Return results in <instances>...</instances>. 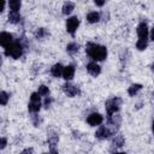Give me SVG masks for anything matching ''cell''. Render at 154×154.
I'll return each instance as SVG.
<instances>
[{
    "label": "cell",
    "mask_w": 154,
    "mask_h": 154,
    "mask_svg": "<svg viewBox=\"0 0 154 154\" xmlns=\"http://www.w3.org/2000/svg\"><path fill=\"white\" fill-rule=\"evenodd\" d=\"M49 103H51V100H49V99H46V101H45V106H46V107H48V106H49Z\"/></svg>",
    "instance_id": "obj_29"
},
{
    "label": "cell",
    "mask_w": 154,
    "mask_h": 154,
    "mask_svg": "<svg viewBox=\"0 0 154 154\" xmlns=\"http://www.w3.org/2000/svg\"><path fill=\"white\" fill-rule=\"evenodd\" d=\"M11 43H12V35L10 32H6V31L0 32V45L4 47H7Z\"/></svg>",
    "instance_id": "obj_10"
},
{
    "label": "cell",
    "mask_w": 154,
    "mask_h": 154,
    "mask_svg": "<svg viewBox=\"0 0 154 154\" xmlns=\"http://www.w3.org/2000/svg\"><path fill=\"white\" fill-rule=\"evenodd\" d=\"M61 76H63L66 81L72 79L73 76H75V67H73L72 65H67V66H65L64 70H63V75H61Z\"/></svg>",
    "instance_id": "obj_11"
},
{
    "label": "cell",
    "mask_w": 154,
    "mask_h": 154,
    "mask_svg": "<svg viewBox=\"0 0 154 154\" xmlns=\"http://www.w3.org/2000/svg\"><path fill=\"white\" fill-rule=\"evenodd\" d=\"M37 94H38L40 96H47V95L49 94L48 87H46V85H40V87H38V90H37Z\"/></svg>",
    "instance_id": "obj_22"
},
{
    "label": "cell",
    "mask_w": 154,
    "mask_h": 154,
    "mask_svg": "<svg viewBox=\"0 0 154 154\" xmlns=\"http://www.w3.org/2000/svg\"><path fill=\"white\" fill-rule=\"evenodd\" d=\"M141 89H142V85H141V84H132V85L129 88L128 93H129V95H130V96H135V95H136Z\"/></svg>",
    "instance_id": "obj_17"
},
{
    "label": "cell",
    "mask_w": 154,
    "mask_h": 154,
    "mask_svg": "<svg viewBox=\"0 0 154 154\" xmlns=\"http://www.w3.org/2000/svg\"><path fill=\"white\" fill-rule=\"evenodd\" d=\"M6 144H7V140L4 138V137H0V150L4 149L6 147Z\"/></svg>",
    "instance_id": "obj_26"
},
{
    "label": "cell",
    "mask_w": 154,
    "mask_h": 154,
    "mask_svg": "<svg viewBox=\"0 0 154 154\" xmlns=\"http://www.w3.org/2000/svg\"><path fill=\"white\" fill-rule=\"evenodd\" d=\"M78 25H79V19L77 17L73 16V17L67 18V20H66V30H67V32L75 34V31L78 28Z\"/></svg>",
    "instance_id": "obj_5"
},
{
    "label": "cell",
    "mask_w": 154,
    "mask_h": 154,
    "mask_svg": "<svg viewBox=\"0 0 154 154\" xmlns=\"http://www.w3.org/2000/svg\"><path fill=\"white\" fill-rule=\"evenodd\" d=\"M8 20L11 22V23H18L19 20H20V14H19V12L18 11H11L10 13H8Z\"/></svg>",
    "instance_id": "obj_14"
},
{
    "label": "cell",
    "mask_w": 154,
    "mask_h": 154,
    "mask_svg": "<svg viewBox=\"0 0 154 154\" xmlns=\"http://www.w3.org/2000/svg\"><path fill=\"white\" fill-rule=\"evenodd\" d=\"M45 154H47V153H45Z\"/></svg>",
    "instance_id": "obj_34"
},
{
    "label": "cell",
    "mask_w": 154,
    "mask_h": 154,
    "mask_svg": "<svg viewBox=\"0 0 154 154\" xmlns=\"http://www.w3.org/2000/svg\"><path fill=\"white\" fill-rule=\"evenodd\" d=\"M48 142L52 146V148H54V146L58 143V136L57 135H51L49 138H48Z\"/></svg>",
    "instance_id": "obj_24"
},
{
    "label": "cell",
    "mask_w": 154,
    "mask_h": 154,
    "mask_svg": "<svg viewBox=\"0 0 154 154\" xmlns=\"http://www.w3.org/2000/svg\"><path fill=\"white\" fill-rule=\"evenodd\" d=\"M95 4H96L97 6H102V5L105 4V1H95Z\"/></svg>",
    "instance_id": "obj_30"
},
{
    "label": "cell",
    "mask_w": 154,
    "mask_h": 154,
    "mask_svg": "<svg viewBox=\"0 0 154 154\" xmlns=\"http://www.w3.org/2000/svg\"><path fill=\"white\" fill-rule=\"evenodd\" d=\"M20 154H32V149H31V148H26V149H24Z\"/></svg>",
    "instance_id": "obj_27"
},
{
    "label": "cell",
    "mask_w": 154,
    "mask_h": 154,
    "mask_svg": "<svg viewBox=\"0 0 154 154\" xmlns=\"http://www.w3.org/2000/svg\"><path fill=\"white\" fill-rule=\"evenodd\" d=\"M124 144V137L123 136H116L114 138H113V141H112V146L113 147H122Z\"/></svg>",
    "instance_id": "obj_19"
},
{
    "label": "cell",
    "mask_w": 154,
    "mask_h": 154,
    "mask_svg": "<svg viewBox=\"0 0 154 154\" xmlns=\"http://www.w3.org/2000/svg\"><path fill=\"white\" fill-rule=\"evenodd\" d=\"M87 70L91 76H97L101 72V67L96 64V63H89L87 65Z\"/></svg>",
    "instance_id": "obj_12"
},
{
    "label": "cell",
    "mask_w": 154,
    "mask_h": 154,
    "mask_svg": "<svg viewBox=\"0 0 154 154\" xmlns=\"http://www.w3.org/2000/svg\"><path fill=\"white\" fill-rule=\"evenodd\" d=\"M29 111L30 112H38L40 107H41V100H40V95L37 93H32L30 96V103H29Z\"/></svg>",
    "instance_id": "obj_4"
},
{
    "label": "cell",
    "mask_w": 154,
    "mask_h": 154,
    "mask_svg": "<svg viewBox=\"0 0 154 154\" xmlns=\"http://www.w3.org/2000/svg\"><path fill=\"white\" fill-rule=\"evenodd\" d=\"M137 35L140 37V40H147L148 38V25L147 23L142 22L138 24L137 26Z\"/></svg>",
    "instance_id": "obj_6"
},
{
    "label": "cell",
    "mask_w": 154,
    "mask_h": 154,
    "mask_svg": "<svg viewBox=\"0 0 154 154\" xmlns=\"http://www.w3.org/2000/svg\"><path fill=\"white\" fill-rule=\"evenodd\" d=\"M22 53H23V48H22V45H20L19 42H12V43H11L10 46H7L6 49H5V54L12 57L13 59L20 58Z\"/></svg>",
    "instance_id": "obj_2"
},
{
    "label": "cell",
    "mask_w": 154,
    "mask_h": 154,
    "mask_svg": "<svg viewBox=\"0 0 154 154\" xmlns=\"http://www.w3.org/2000/svg\"><path fill=\"white\" fill-rule=\"evenodd\" d=\"M64 91H65V94H66L67 96H70V97H73V96H76V95L79 94V89H78L76 85H72V84H70V83H66V84L64 85Z\"/></svg>",
    "instance_id": "obj_8"
},
{
    "label": "cell",
    "mask_w": 154,
    "mask_h": 154,
    "mask_svg": "<svg viewBox=\"0 0 154 154\" xmlns=\"http://www.w3.org/2000/svg\"><path fill=\"white\" fill-rule=\"evenodd\" d=\"M8 102V94L6 91H0V105H6Z\"/></svg>",
    "instance_id": "obj_23"
},
{
    "label": "cell",
    "mask_w": 154,
    "mask_h": 154,
    "mask_svg": "<svg viewBox=\"0 0 154 154\" xmlns=\"http://www.w3.org/2000/svg\"><path fill=\"white\" fill-rule=\"evenodd\" d=\"M73 8H75V4L73 2H65L64 6H63V13L64 14H70Z\"/></svg>",
    "instance_id": "obj_18"
},
{
    "label": "cell",
    "mask_w": 154,
    "mask_h": 154,
    "mask_svg": "<svg viewBox=\"0 0 154 154\" xmlns=\"http://www.w3.org/2000/svg\"><path fill=\"white\" fill-rule=\"evenodd\" d=\"M46 34H47V32H46V30H45L43 28H41V29H38V30L36 31V34H35V35H36V37L41 38V37H43Z\"/></svg>",
    "instance_id": "obj_25"
},
{
    "label": "cell",
    "mask_w": 154,
    "mask_h": 154,
    "mask_svg": "<svg viewBox=\"0 0 154 154\" xmlns=\"http://www.w3.org/2000/svg\"><path fill=\"white\" fill-rule=\"evenodd\" d=\"M49 154H58V152H57L54 148H51V152H49Z\"/></svg>",
    "instance_id": "obj_31"
},
{
    "label": "cell",
    "mask_w": 154,
    "mask_h": 154,
    "mask_svg": "<svg viewBox=\"0 0 154 154\" xmlns=\"http://www.w3.org/2000/svg\"><path fill=\"white\" fill-rule=\"evenodd\" d=\"M78 49H79V46H78L77 43H75V42H71V43H69V45L66 46V51H67V53H70V54L77 53Z\"/></svg>",
    "instance_id": "obj_16"
},
{
    "label": "cell",
    "mask_w": 154,
    "mask_h": 154,
    "mask_svg": "<svg viewBox=\"0 0 154 154\" xmlns=\"http://www.w3.org/2000/svg\"><path fill=\"white\" fill-rule=\"evenodd\" d=\"M113 154H125V153H113Z\"/></svg>",
    "instance_id": "obj_33"
},
{
    "label": "cell",
    "mask_w": 154,
    "mask_h": 154,
    "mask_svg": "<svg viewBox=\"0 0 154 154\" xmlns=\"http://www.w3.org/2000/svg\"><path fill=\"white\" fill-rule=\"evenodd\" d=\"M85 52L94 60H103L107 57V48L105 46L96 45V43H93V42L87 43Z\"/></svg>",
    "instance_id": "obj_1"
},
{
    "label": "cell",
    "mask_w": 154,
    "mask_h": 154,
    "mask_svg": "<svg viewBox=\"0 0 154 154\" xmlns=\"http://www.w3.org/2000/svg\"><path fill=\"white\" fill-rule=\"evenodd\" d=\"M87 19H88L89 23H96L100 19V14L97 12H89L88 16H87Z\"/></svg>",
    "instance_id": "obj_15"
},
{
    "label": "cell",
    "mask_w": 154,
    "mask_h": 154,
    "mask_svg": "<svg viewBox=\"0 0 154 154\" xmlns=\"http://www.w3.org/2000/svg\"><path fill=\"white\" fill-rule=\"evenodd\" d=\"M63 70H64V66L61 64H55L52 67V75L58 78V77H60L63 75Z\"/></svg>",
    "instance_id": "obj_13"
},
{
    "label": "cell",
    "mask_w": 154,
    "mask_h": 154,
    "mask_svg": "<svg viewBox=\"0 0 154 154\" xmlns=\"http://www.w3.org/2000/svg\"><path fill=\"white\" fill-rule=\"evenodd\" d=\"M4 7H5V1L0 0V12H2V11H4Z\"/></svg>",
    "instance_id": "obj_28"
},
{
    "label": "cell",
    "mask_w": 154,
    "mask_h": 154,
    "mask_svg": "<svg viewBox=\"0 0 154 154\" xmlns=\"http://www.w3.org/2000/svg\"><path fill=\"white\" fill-rule=\"evenodd\" d=\"M102 116L101 114H99V113H91L88 118H87V122H88V124L89 125H91V126H96V125H100L101 123H102Z\"/></svg>",
    "instance_id": "obj_7"
},
{
    "label": "cell",
    "mask_w": 154,
    "mask_h": 154,
    "mask_svg": "<svg viewBox=\"0 0 154 154\" xmlns=\"http://www.w3.org/2000/svg\"><path fill=\"white\" fill-rule=\"evenodd\" d=\"M148 46V41L147 40H138L137 43H136V48L140 49V51H144Z\"/></svg>",
    "instance_id": "obj_21"
},
{
    "label": "cell",
    "mask_w": 154,
    "mask_h": 154,
    "mask_svg": "<svg viewBox=\"0 0 154 154\" xmlns=\"http://www.w3.org/2000/svg\"><path fill=\"white\" fill-rule=\"evenodd\" d=\"M120 103H122V100L119 97H113V99H109L106 101V111H107L108 117L114 114L119 109Z\"/></svg>",
    "instance_id": "obj_3"
},
{
    "label": "cell",
    "mask_w": 154,
    "mask_h": 154,
    "mask_svg": "<svg viewBox=\"0 0 154 154\" xmlns=\"http://www.w3.org/2000/svg\"><path fill=\"white\" fill-rule=\"evenodd\" d=\"M109 135H112V131H111L108 128H106V126H100V128L96 130V132H95V136H96L97 138H100V140H105V138H107Z\"/></svg>",
    "instance_id": "obj_9"
},
{
    "label": "cell",
    "mask_w": 154,
    "mask_h": 154,
    "mask_svg": "<svg viewBox=\"0 0 154 154\" xmlns=\"http://www.w3.org/2000/svg\"><path fill=\"white\" fill-rule=\"evenodd\" d=\"M8 6H10V8L12 11H18L20 8V1H18V0H11L8 2Z\"/></svg>",
    "instance_id": "obj_20"
},
{
    "label": "cell",
    "mask_w": 154,
    "mask_h": 154,
    "mask_svg": "<svg viewBox=\"0 0 154 154\" xmlns=\"http://www.w3.org/2000/svg\"><path fill=\"white\" fill-rule=\"evenodd\" d=\"M1 63H2V60H1V57H0V66H1Z\"/></svg>",
    "instance_id": "obj_32"
}]
</instances>
